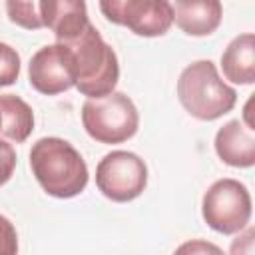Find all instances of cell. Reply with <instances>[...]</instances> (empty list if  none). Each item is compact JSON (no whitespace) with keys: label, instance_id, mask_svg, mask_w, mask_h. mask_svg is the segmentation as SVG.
I'll use <instances>...</instances> for the list:
<instances>
[{"label":"cell","instance_id":"1","mask_svg":"<svg viewBox=\"0 0 255 255\" xmlns=\"http://www.w3.org/2000/svg\"><path fill=\"white\" fill-rule=\"evenodd\" d=\"M30 167L40 187L58 199L80 195L88 185V165L62 137H40L30 149Z\"/></svg>","mask_w":255,"mask_h":255},{"label":"cell","instance_id":"2","mask_svg":"<svg viewBox=\"0 0 255 255\" xmlns=\"http://www.w3.org/2000/svg\"><path fill=\"white\" fill-rule=\"evenodd\" d=\"M70 52L74 86L88 98H102L114 92L120 78V64L114 48L102 38L92 22L80 36L64 42Z\"/></svg>","mask_w":255,"mask_h":255},{"label":"cell","instance_id":"3","mask_svg":"<svg viewBox=\"0 0 255 255\" xmlns=\"http://www.w3.org/2000/svg\"><path fill=\"white\" fill-rule=\"evenodd\" d=\"M177 98L189 116L201 122H213L233 110L237 92L219 78L211 60H197L179 74Z\"/></svg>","mask_w":255,"mask_h":255},{"label":"cell","instance_id":"4","mask_svg":"<svg viewBox=\"0 0 255 255\" xmlns=\"http://www.w3.org/2000/svg\"><path fill=\"white\" fill-rule=\"evenodd\" d=\"M86 133L100 143H122L135 135L139 114L124 92H110L102 98H88L82 106Z\"/></svg>","mask_w":255,"mask_h":255},{"label":"cell","instance_id":"5","mask_svg":"<svg viewBox=\"0 0 255 255\" xmlns=\"http://www.w3.org/2000/svg\"><path fill=\"white\" fill-rule=\"evenodd\" d=\"M201 215L205 223L217 233H239L251 219V195L237 179H217L203 193Z\"/></svg>","mask_w":255,"mask_h":255},{"label":"cell","instance_id":"6","mask_svg":"<svg viewBox=\"0 0 255 255\" xmlns=\"http://www.w3.org/2000/svg\"><path fill=\"white\" fill-rule=\"evenodd\" d=\"M96 185L102 195L116 203L131 201L139 197L147 185V165L133 151H110L96 167Z\"/></svg>","mask_w":255,"mask_h":255},{"label":"cell","instance_id":"7","mask_svg":"<svg viewBox=\"0 0 255 255\" xmlns=\"http://www.w3.org/2000/svg\"><path fill=\"white\" fill-rule=\"evenodd\" d=\"M100 10L112 24L143 38L163 36L173 24L169 0H100Z\"/></svg>","mask_w":255,"mask_h":255},{"label":"cell","instance_id":"8","mask_svg":"<svg viewBox=\"0 0 255 255\" xmlns=\"http://www.w3.org/2000/svg\"><path fill=\"white\" fill-rule=\"evenodd\" d=\"M28 78L30 86L44 96H56L70 90L74 86V78L68 46L64 42H56L40 48L28 64Z\"/></svg>","mask_w":255,"mask_h":255},{"label":"cell","instance_id":"9","mask_svg":"<svg viewBox=\"0 0 255 255\" xmlns=\"http://www.w3.org/2000/svg\"><path fill=\"white\" fill-rule=\"evenodd\" d=\"M38 16L58 42H68L86 28L88 6L86 0H38Z\"/></svg>","mask_w":255,"mask_h":255},{"label":"cell","instance_id":"10","mask_svg":"<svg viewBox=\"0 0 255 255\" xmlns=\"http://www.w3.org/2000/svg\"><path fill=\"white\" fill-rule=\"evenodd\" d=\"M215 151L219 159L231 167H251L255 163L253 129L239 120L227 122L215 133Z\"/></svg>","mask_w":255,"mask_h":255},{"label":"cell","instance_id":"11","mask_svg":"<svg viewBox=\"0 0 255 255\" xmlns=\"http://www.w3.org/2000/svg\"><path fill=\"white\" fill-rule=\"evenodd\" d=\"M223 18L221 0H175L173 22L187 36L213 34Z\"/></svg>","mask_w":255,"mask_h":255},{"label":"cell","instance_id":"12","mask_svg":"<svg viewBox=\"0 0 255 255\" xmlns=\"http://www.w3.org/2000/svg\"><path fill=\"white\" fill-rule=\"evenodd\" d=\"M223 76L233 84L255 82V36L251 32L235 36L221 54Z\"/></svg>","mask_w":255,"mask_h":255},{"label":"cell","instance_id":"13","mask_svg":"<svg viewBox=\"0 0 255 255\" xmlns=\"http://www.w3.org/2000/svg\"><path fill=\"white\" fill-rule=\"evenodd\" d=\"M34 129L32 108L14 94L0 96V137H8L16 143L28 139Z\"/></svg>","mask_w":255,"mask_h":255},{"label":"cell","instance_id":"14","mask_svg":"<svg viewBox=\"0 0 255 255\" xmlns=\"http://www.w3.org/2000/svg\"><path fill=\"white\" fill-rule=\"evenodd\" d=\"M6 12L10 22H14L20 28H26V30L44 28L34 0H6Z\"/></svg>","mask_w":255,"mask_h":255},{"label":"cell","instance_id":"15","mask_svg":"<svg viewBox=\"0 0 255 255\" xmlns=\"http://www.w3.org/2000/svg\"><path fill=\"white\" fill-rule=\"evenodd\" d=\"M20 76V56L10 46L0 42V88L12 86Z\"/></svg>","mask_w":255,"mask_h":255},{"label":"cell","instance_id":"16","mask_svg":"<svg viewBox=\"0 0 255 255\" xmlns=\"http://www.w3.org/2000/svg\"><path fill=\"white\" fill-rule=\"evenodd\" d=\"M18 251V235L12 221L0 215V255H14Z\"/></svg>","mask_w":255,"mask_h":255},{"label":"cell","instance_id":"17","mask_svg":"<svg viewBox=\"0 0 255 255\" xmlns=\"http://www.w3.org/2000/svg\"><path fill=\"white\" fill-rule=\"evenodd\" d=\"M16 169V151L12 143L0 139V187L12 177Z\"/></svg>","mask_w":255,"mask_h":255}]
</instances>
